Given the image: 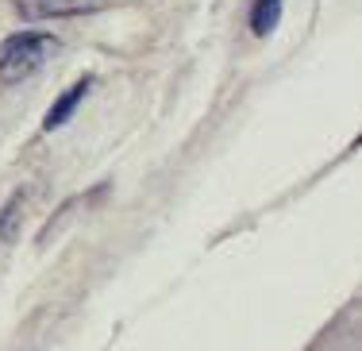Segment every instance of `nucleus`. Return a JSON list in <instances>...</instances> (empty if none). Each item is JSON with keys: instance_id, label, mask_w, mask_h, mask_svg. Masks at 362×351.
Listing matches in <instances>:
<instances>
[{"instance_id": "1", "label": "nucleus", "mask_w": 362, "mask_h": 351, "mask_svg": "<svg viewBox=\"0 0 362 351\" xmlns=\"http://www.w3.org/2000/svg\"><path fill=\"white\" fill-rule=\"evenodd\" d=\"M58 39L42 35V31H20L0 42V81H23L35 74L50 54H54Z\"/></svg>"}, {"instance_id": "2", "label": "nucleus", "mask_w": 362, "mask_h": 351, "mask_svg": "<svg viewBox=\"0 0 362 351\" xmlns=\"http://www.w3.org/2000/svg\"><path fill=\"white\" fill-rule=\"evenodd\" d=\"M89 89H93V78H81V81H74L70 89L62 93V97L50 105V113L42 116V132H58L62 124H70L74 120V113L81 108V100L89 97Z\"/></svg>"}, {"instance_id": "3", "label": "nucleus", "mask_w": 362, "mask_h": 351, "mask_svg": "<svg viewBox=\"0 0 362 351\" xmlns=\"http://www.w3.org/2000/svg\"><path fill=\"white\" fill-rule=\"evenodd\" d=\"M20 12L28 16V20H50V16L93 12V4H85V0H20Z\"/></svg>"}, {"instance_id": "4", "label": "nucleus", "mask_w": 362, "mask_h": 351, "mask_svg": "<svg viewBox=\"0 0 362 351\" xmlns=\"http://www.w3.org/2000/svg\"><path fill=\"white\" fill-rule=\"evenodd\" d=\"M278 23H281V0H255V8H251V35L266 39V35H274Z\"/></svg>"}]
</instances>
